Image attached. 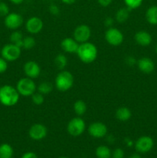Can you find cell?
I'll use <instances>...</instances> for the list:
<instances>
[{
  "instance_id": "obj_10",
  "label": "cell",
  "mask_w": 157,
  "mask_h": 158,
  "mask_svg": "<svg viewBox=\"0 0 157 158\" xmlns=\"http://www.w3.org/2000/svg\"><path fill=\"white\" fill-rule=\"evenodd\" d=\"M154 146L153 139L149 136H142L139 137L135 143V148L140 154H146L150 151Z\"/></svg>"
},
{
  "instance_id": "obj_32",
  "label": "cell",
  "mask_w": 157,
  "mask_h": 158,
  "mask_svg": "<svg viewBox=\"0 0 157 158\" xmlns=\"http://www.w3.org/2000/svg\"><path fill=\"white\" fill-rule=\"evenodd\" d=\"M125 153L122 148H115L112 152V158H124Z\"/></svg>"
},
{
  "instance_id": "obj_14",
  "label": "cell",
  "mask_w": 157,
  "mask_h": 158,
  "mask_svg": "<svg viewBox=\"0 0 157 158\" xmlns=\"http://www.w3.org/2000/svg\"><path fill=\"white\" fill-rule=\"evenodd\" d=\"M23 71L26 77L34 80L38 78L41 74V67L38 63L34 60H29L23 66Z\"/></svg>"
},
{
  "instance_id": "obj_40",
  "label": "cell",
  "mask_w": 157,
  "mask_h": 158,
  "mask_svg": "<svg viewBox=\"0 0 157 158\" xmlns=\"http://www.w3.org/2000/svg\"><path fill=\"white\" fill-rule=\"evenodd\" d=\"M12 4L15 5H20L24 2V0H9Z\"/></svg>"
},
{
  "instance_id": "obj_13",
  "label": "cell",
  "mask_w": 157,
  "mask_h": 158,
  "mask_svg": "<svg viewBox=\"0 0 157 158\" xmlns=\"http://www.w3.org/2000/svg\"><path fill=\"white\" fill-rule=\"evenodd\" d=\"M44 23L41 18L38 16H32L26 23V29L29 34L35 35L42 30Z\"/></svg>"
},
{
  "instance_id": "obj_34",
  "label": "cell",
  "mask_w": 157,
  "mask_h": 158,
  "mask_svg": "<svg viewBox=\"0 0 157 158\" xmlns=\"http://www.w3.org/2000/svg\"><path fill=\"white\" fill-rule=\"evenodd\" d=\"M125 63L129 66H133L137 63V60H135V57L132 56H129L125 59Z\"/></svg>"
},
{
  "instance_id": "obj_21",
  "label": "cell",
  "mask_w": 157,
  "mask_h": 158,
  "mask_svg": "<svg viewBox=\"0 0 157 158\" xmlns=\"http://www.w3.org/2000/svg\"><path fill=\"white\" fill-rule=\"evenodd\" d=\"M73 110L75 114L78 117H81V116L84 115L87 111V105L84 100H78L74 103Z\"/></svg>"
},
{
  "instance_id": "obj_1",
  "label": "cell",
  "mask_w": 157,
  "mask_h": 158,
  "mask_svg": "<svg viewBox=\"0 0 157 158\" xmlns=\"http://www.w3.org/2000/svg\"><path fill=\"white\" fill-rule=\"evenodd\" d=\"M77 56L83 63L89 64L95 61L98 56V49L93 43L86 42L79 44L76 52Z\"/></svg>"
},
{
  "instance_id": "obj_15",
  "label": "cell",
  "mask_w": 157,
  "mask_h": 158,
  "mask_svg": "<svg viewBox=\"0 0 157 158\" xmlns=\"http://www.w3.org/2000/svg\"><path fill=\"white\" fill-rule=\"evenodd\" d=\"M137 67L145 74H149L153 72L155 69V63L149 57H142L137 60Z\"/></svg>"
},
{
  "instance_id": "obj_9",
  "label": "cell",
  "mask_w": 157,
  "mask_h": 158,
  "mask_svg": "<svg viewBox=\"0 0 157 158\" xmlns=\"http://www.w3.org/2000/svg\"><path fill=\"white\" fill-rule=\"evenodd\" d=\"M22 15L17 12H9L4 19V24L6 28L11 30H16L23 24Z\"/></svg>"
},
{
  "instance_id": "obj_17",
  "label": "cell",
  "mask_w": 157,
  "mask_h": 158,
  "mask_svg": "<svg viewBox=\"0 0 157 158\" xmlns=\"http://www.w3.org/2000/svg\"><path fill=\"white\" fill-rule=\"evenodd\" d=\"M135 43L141 46H148L152 43V35L146 31H139L134 35Z\"/></svg>"
},
{
  "instance_id": "obj_3",
  "label": "cell",
  "mask_w": 157,
  "mask_h": 158,
  "mask_svg": "<svg viewBox=\"0 0 157 158\" xmlns=\"http://www.w3.org/2000/svg\"><path fill=\"white\" fill-rule=\"evenodd\" d=\"M74 77L68 70H61L55 79V86L59 92H66L73 86Z\"/></svg>"
},
{
  "instance_id": "obj_37",
  "label": "cell",
  "mask_w": 157,
  "mask_h": 158,
  "mask_svg": "<svg viewBox=\"0 0 157 158\" xmlns=\"http://www.w3.org/2000/svg\"><path fill=\"white\" fill-rule=\"evenodd\" d=\"M21 158H38V156L36 155V154H35L34 152H26L22 156Z\"/></svg>"
},
{
  "instance_id": "obj_29",
  "label": "cell",
  "mask_w": 157,
  "mask_h": 158,
  "mask_svg": "<svg viewBox=\"0 0 157 158\" xmlns=\"http://www.w3.org/2000/svg\"><path fill=\"white\" fill-rule=\"evenodd\" d=\"M31 97H32V102L36 106H40L45 101L44 95L40 94L39 92H35L31 96Z\"/></svg>"
},
{
  "instance_id": "obj_41",
  "label": "cell",
  "mask_w": 157,
  "mask_h": 158,
  "mask_svg": "<svg viewBox=\"0 0 157 158\" xmlns=\"http://www.w3.org/2000/svg\"><path fill=\"white\" fill-rule=\"evenodd\" d=\"M129 158H141V156H140V154L139 153H135V154H131Z\"/></svg>"
},
{
  "instance_id": "obj_19",
  "label": "cell",
  "mask_w": 157,
  "mask_h": 158,
  "mask_svg": "<svg viewBox=\"0 0 157 158\" xmlns=\"http://www.w3.org/2000/svg\"><path fill=\"white\" fill-rule=\"evenodd\" d=\"M130 9L127 7L120 8L115 14V20L119 23H124L129 19L130 15Z\"/></svg>"
},
{
  "instance_id": "obj_23",
  "label": "cell",
  "mask_w": 157,
  "mask_h": 158,
  "mask_svg": "<svg viewBox=\"0 0 157 158\" xmlns=\"http://www.w3.org/2000/svg\"><path fill=\"white\" fill-rule=\"evenodd\" d=\"M13 154V148L10 144L4 143L0 145V158H12Z\"/></svg>"
},
{
  "instance_id": "obj_7",
  "label": "cell",
  "mask_w": 157,
  "mask_h": 158,
  "mask_svg": "<svg viewBox=\"0 0 157 158\" xmlns=\"http://www.w3.org/2000/svg\"><path fill=\"white\" fill-rule=\"evenodd\" d=\"M105 40L111 46H118L123 43L124 35L123 32L117 28H108L105 32Z\"/></svg>"
},
{
  "instance_id": "obj_11",
  "label": "cell",
  "mask_w": 157,
  "mask_h": 158,
  "mask_svg": "<svg viewBox=\"0 0 157 158\" xmlns=\"http://www.w3.org/2000/svg\"><path fill=\"white\" fill-rule=\"evenodd\" d=\"M88 133L94 138H103L107 134L108 128L106 125L102 122H93L89 124L88 127Z\"/></svg>"
},
{
  "instance_id": "obj_18",
  "label": "cell",
  "mask_w": 157,
  "mask_h": 158,
  "mask_svg": "<svg viewBox=\"0 0 157 158\" xmlns=\"http://www.w3.org/2000/svg\"><path fill=\"white\" fill-rule=\"evenodd\" d=\"M132 117V112L130 109L126 106L119 107L115 111V117L118 120L121 122L128 121Z\"/></svg>"
},
{
  "instance_id": "obj_8",
  "label": "cell",
  "mask_w": 157,
  "mask_h": 158,
  "mask_svg": "<svg viewBox=\"0 0 157 158\" xmlns=\"http://www.w3.org/2000/svg\"><path fill=\"white\" fill-rule=\"evenodd\" d=\"M91 36H92V30H91L90 27L87 25H78L74 29L73 38L79 44L86 43V42H89Z\"/></svg>"
},
{
  "instance_id": "obj_46",
  "label": "cell",
  "mask_w": 157,
  "mask_h": 158,
  "mask_svg": "<svg viewBox=\"0 0 157 158\" xmlns=\"http://www.w3.org/2000/svg\"><path fill=\"white\" fill-rule=\"evenodd\" d=\"M0 1H2V0H0Z\"/></svg>"
},
{
  "instance_id": "obj_25",
  "label": "cell",
  "mask_w": 157,
  "mask_h": 158,
  "mask_svg": "<svg viewBox=\"0 0 157 158\" xmlns=\"http://www.w3.org/2000/svg\"><path fill=\"white\" fill-rule=\"evenodd\" d=\"M54 63L57 69L59 70H63L68 64V59L65 54L58 53L54 59Z\"/></svg>"
},
{
  "instance_id": "obj_31",
  "label": "cell",
  "mask_w": 157,
  "mask_h": 158,
  "mask_svg": "<svg viewBox=\"0 0 157 158\" xmlns=\"http://www.w3.org/2000/svg\"><path fill=\"white\" fill-rule=\"evenodd\" d=\"M49 12L52 15H58L60 13V9L55 3H51L49 6Z\"/></svg>"
},
{
  "instance_id": "obj_43",
  "label": "cell",
  "mask_w": 157,
  "mask_h": 158,
  "mask_svg": "<svg viewBox=\"0 0 157 158\" xmlns=\"http://www.w3.org/2000/svg\"><path fill=\"white\" fill-rule=\"evenodd\" d=\"M58 158H68V157H58Z\"/></svg>"
},
{
  "instance_id": "obj_44",
  "label": "cell",
  "mask_w": 157,
  "mask_h": 158,
  "mask_svg": "<svg viewBox=\"0 0 157 158\" xmlns=\"http://www.w3.org/2000/svg\"><path fill=\"white\" fill-rule=\"evenodd\" d=\"M0 54H1V48H0Z\"/></svg>"
},
{
  "instance_id": "obj_22",
  "label": "cell",
  "mask_w": 157,
  "mask_h": 158,
  "mask_svg": "<svg viewBox=\"0 0 157 158\" xmlns=\"http://www.w3.org/2000/svg\"><path fill=\"white\" fill-rule=\"evenodd\" d=\"M23 35L20 31L18 30H13V32L9 35V41L11 43L15 44L22 49V40H23Z\"/></svg>"
},
{
  "instance_id": "obj_38",
  "label": "cell",
  "mask_w": 157,
  "mask_h": 158,
  "mask_svg": "<svg viewBox=\"0 0 157 158\" xmlns=\"http://www.w3.org/2000/svg\"><path fill=\"white\" fill-rule=\"evenodd\" d=\"M125 143H126V144L127 145L128 147H132V146H133V144H134L133 141H132V140H131V139H129V138L125 139Z\"/></svg>"
},
{
  "instance_id": "obj_2",
  "label": "cell",
  "mask_w": 157,
  "mask_h": 158,
  "mask_svg": "<svg viewBox=\"0 0 157 158\" xmlns=\"http://www.w3.org/2000/svg\"><path fill=\"white\" fill-rule=\"evenodd\" d=\"M20 95L16 88L11 85L0 86V103L5 106H13L18 103Z\"/></svg>"
},
{
  "instance_id": "obj_39",
  "label": "cell",
  "mask_w": 157,
  "mask_h": 158,
  "mask_svg": "<svg viewBox=\"0 0 157 158\" xmlns=\"http://www.w3.org/2000/svg\"><path fill=\"white\" fill-rule=\"evenodd\" d=\"M62 2L66 5H72L77 1V0H61Z\"/></svg>"
},
{
  "instance_id": "obj_6",
  "label": "cell",
  "mask_w": 157,
  "mask_h": 158,
  "mask_svg": "<svg viewBox=\"0 0 157 158\" xmlns=\"http://www.w3.org/2000/svg\"><path fill=\"white\" fill-rule=\"evenodd\" d=\"M86 130L85 120L80 117H75L71 119L67 124V131L72 137H79Z\"/></svg>"
},
{
  "instance_id": "obj_5",
  "label": "cell",
  "mask_w": 157,
  "mask_h": 158,
  "mask_svg": "<svg viewBox=\"0 0 157 158\" xmlns=\"http://www.w3.org/2000/svg\"><path fill=\"white\" fill-rule=\"evenodd\" d=\"M21 48L13 43H8L1 49V56L7 62L16 61L21 56Z\"/></svg>"
},
{
  "instance_id": "obj_42",
  "label": "cell",
  "mask_w": 157,
  "mask_h": 158,
  "mask_svg": "<svg viewBox=\"0 0 157 158\" xmlns=\"http://www.w3.org/2000/svg\"><path fill=\"white\" fill-rule=\"evenodd\" d=\"M155 52H156V54H157V46H156V48H155Z\"/></svg>"
},
{
  "instance_id": "obj_33",
  "label": "cell",
  "mask_w": 157,
  "mask_h": 158,
  "mask_svg": "<svg viewBox=\"0 0 157 158\" xmlns=\"http://www.w3.org/2000/svg\"><path fill=\"white\" fill-rule=\"evenodd\" d=\"M8 69V62L2 57H0V74L4 73Z\"/></svg>"
},
{
  "instance_id": "obj_45",
  "label": "cell",
  "mask_w": 157,
  "mask_h": 158,
  "mask_svg": "<svg viewBox=\"0 0 157 158\" xmlns=\"http://www.w3.org/2000/svg\"><path fill=\"white\" fill-rule=\"evenodd\" d=\"M48 1H53V0H48Z\"/></svg>"
},
{
  "instance_id": "obj_36",
  "label": "cell",
  "mask_w": 157,
  "mask_h": 158,
  "mask_svg": "<svg viewBox=\"0 0 157 158\" xmlns=\"http://www.w3.org/2000/svg\"><path fill=\"white\" fill-rule=\"evenodd\" d=\"M97 2L102 7H108L112 4V0H97Z\"/></svg>"
},
{
  "instance_id": "obj_16",
  "label": "cell",
  "mask_w": 157,
  "mask_h": 158,
  "mask_svg": "<svg viewBox=\"0 0 157 158\" xmlns=\"http://www.w3.org/2000/svg\"><path fill=\"white\" fill-rule=\"evenodd\" d=\"M62 49L67 53H76L79 43H77L74 38L66 37L62 40L60 43Z\"/></svg>"
},
{
  "instance_id": "obj_12",
  "label": "cell",
  "mask_w": 157,
  "mask_h": 158,
  "mask_svg": "<svg viewBox=\"0 0 157 158\" xmlns=\"http://www.w3.org/2000/svg\"><path fill=\"white\" fill-rule=\"evenodd\" d=\"M48 129L44 124L37 123L32 125L29 130V136L33 140H42L47 136Z\"/></svg>"
},
{
  "instance_id": "obj_24",
  "label": "cell",
  "mask_w": 157,
  "mask_h": 158,
  "mask_svg": "<svg viewBox=\"0 0 157 158\" xmlns=\"http://www.w3.org/2000/svg\"><path fill=\"white\" fill-rule=\"evenodd\" d=\"M95 156L97 158H110L112 157V151L109 147L100 145L95 149Z\"/></svg>"
},
{
  "instance_id": "obj_26",
  "label": "cell",
  "mask_w": 157,
  "mask_h": 158,
  "mask_svg": "<svg viewBox=\"0 0 157 158\" xmlns=\"http://www.w3.org/2000/svg\"><path fill=\"white\" fill-rule=\"evenodd\" d=\"M37 89H38V92L43 94V95L49 94L53 90V84L52 83H50V82L48 81L42 82L38 86Z\"/></svg>"
},
{
  "instance_id": "obj_28",
  "label": "cell",
  "mask_w": 157,
  "mask_h": 158,
  "mask_svg": "<svg viewBox=\"0 0 157 158\" xmlns=\"http://www.w3.org/2000/svg\"><path fill=\"white\" fill-rule=\"evenodd\" d=\"M143 0H124L126 7H127L130 10L139 8L143 4Z\"/></svg>"
},
{
  "instance_id": "obj_27",
  "label": "cell",
  "mask_w": 157,
  "mask_h": 158,
  "mask_svg": "<svg viewBox=\"0 0 157 158\" xmlns=\"http://www.w3.org/2000/svg\"><path fill=\"white\" fill-rule=\"evenodd\" d=\"M36 45V40L32 35H28L23 38L22 48L26 50H30L33 49Z\"/></svg>"
},
{
  "instance_id": "obj_20",
  "label": "cell",
  "mask_w": 157,
  "mask_h": 158,
  "mask_svg": "<svg viewBox=\"0 0 157 158\" xmlns=\"http://www.w3.org/2000/svg\"><path fill=\"white\" fill-rule=\"evenodd\" d=\"M146 21L152 26L157 25V6H152L146 10Z\"/></svg>"
},
{
  "instance_id": "obj_30",
  "label": "cell",
  "mask_w": 157,
  "mask_h": 158,
  "mask_svg": "<svg viewBox=\"0 0 157 158\" xmlns=\"http://www.w3.org/2000/svg\"><path fill=\"white\" fill-rule=\"evenodd\" d=\"M9 13V7L6 2L0 1V18L6 17Z\"/></svg>"
},
{
  "instance_id": "obj_4",
  "label": "cell",
  "mask_w": 157,
  "mask_h": 158,
  "mask_svg": "<svg viewBox=\"0 0 157 158\" xmlns=\"http://www.w3.org/2000/svg\"><path fill=\"white\" fill-rule=\"evenodd\" d=\"M15 88L20 96L26 97H31L37 89L36 84L34 82L33 79L29 78L27 77L18 80Z\"/></svg>"
},
{
  "instance_id": "obj_35",
  "label": "cell",
  "mask_w": 157,
  "mask_h": 158,
  "mask_svg": "<svg viewBox=\"0 0 157 158\" xmlns=\"http://www.w3.org/2000/svg\"><path fill=\"white\" fill-rule=\"evenodd\" d=\"M114 22H115V19H113L111 16H108L105 19L104 24L107 28H111V27H113Z\"/></svg>"
}]
</instances>
